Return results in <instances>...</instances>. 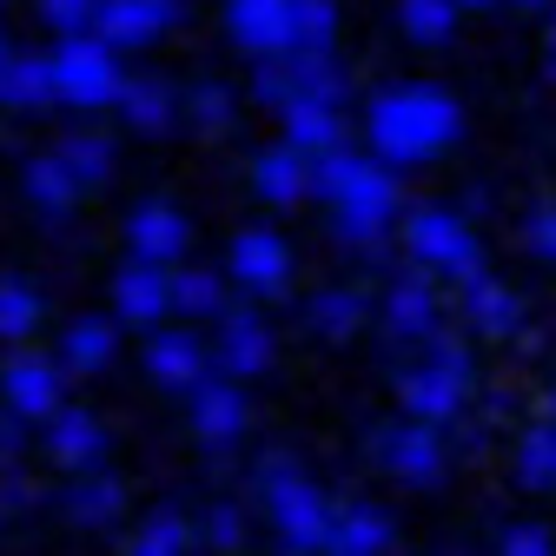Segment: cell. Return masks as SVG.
<instances>
[{"label": "cell", "instance_id": "5", "mask_svg": "<svg viewBox=\"0 0 556 556\" xmlns=\"http://www.w3.org/2000/svg\"><path fill=\"white\" fill-rule=\"evenodd\" d=\"M53 80H60V100L66 106H119L126 93V66H119V47L106 34H60L53 47Z\"/></svg>", "mask_w": 556, "mask_h": 556}, {"label": "cell", "instance_id": "42", "mask_svg": "<svg viewBox=\"0 0 556 556\" xmlns=\"http://www.w3.org/2000/svg\"><path fill=\"white\" fill-rule=\"evenodd\" d=\"M457 8H464V14H483V8H497V0H457Z\"/></svg>", "mask_w": 556, "mask_h": 556}, {"label": "cell", "instance_id": "21", "mask_svg": "<svg viewBox=\"0 0 556 556\" xmlns=\"http://www.w3.org/2000/svg\"><path fill=\"white\" fill-rule=\"evenodd\" d=\"M438 325H444V305H438V286H431V278H397V286L384 292V331H391V338L425 344Z\"/></svg>", "mask_w": 556, "mask_h": 556}, {"label": "cell", "instance_id": "36", "mask_svg": "<svg viewBox=\"0 0 556 556\" xmlns=\"http://www.w3.org/2000/svg\"><path fill=\"white\" fill-rule=\"evenodd\" d=\"M199 543H213V549H245V510L239 504H213L199 517Z\"/></svg>", "mask_w": 556, "mask_h": 556}, {"label": "cell", "instance_id": "35", "mask_svg": "<svg viewBox=\"0 0 556 556\" xmlns=\"http://www.w3.org/2000/svg\"><path fill=\"white\" fill-rule=\"evenodd\" d=\"M186 119H192L199 132H226V126H232V93H226L219 80H199V87L186 93Z\"/></svg>", "mask_w": 556, "mask_h": 556}, {"label": "cell", "instance_id": "2", "mask_svg": "<svg viewBox=\"0 0 556 556\" xmlns=\"http://www.w3.org/2000/svg\"><path fill=\"white\" fill-rule=\"evenodd\" d=\"M457 139H464V106L444 87L404 80V87H384L365 106V147L391 166H425V160L451 153Z\"/></svg>", "mask_w": 556, "mask_h": 556}, {"label": "cell", "instance_id": "29", "mask_svg": "<svg viewBox=\"0 0 556 556\" xmlns=\"http://www.w3.org/2000/svg\"><path fill=\"white\" fill-rule=\"evenodd\" d=\"M457 14H464L457 0H397V27L417 47H444L457 34Z\"/></svg>", "mask_w": 556, "mask_h": 556}, {"label": "cell", "instance_id": "37", "mask_svg": "<svg viewBox=\"0 0 556 556\" xmlns=\"http://www.w3.org/2000/svg\"><path fill=\"white\" fill-rule=\"evenodd\" d=\"M34 8L53 34H93V21H100V0H34Z\"/></svg>", "mask_w": 556, "mask_h": 556}, {"label": "cell", "instance_id": "4", "mask_svg": "<svg viewBox=\"0 0 556 556\" xmlns=\"http://www.w3.org/2000/svg\"><path fill=\"white\" fill-rule=\"evenodd\" d=\"M397 239H404V252H410L417 271L457 278V292L470 286V278H483V245H477V232H470L457 213H444V205H410V213L397 219Z\"/></svg>", "mask_w": 556, "mask_h": 556}, {"label": "cell", "instance_id": "9", "mask_svg": "<svg viewBox=\"0 0 556 556\" xmlns=\"http://www.w3.org/2000/svg\"><path fill=\"white\" fill-rule=\"evenodd\" d=\"M186 410H192L199 444H213V451L239 444V438H245V417H252V404H245V378H232V371L199 378V384L186 391Z\"/></svg>", "mask_w": 556, "mask_h": 556}, {"label": "cell", "instance_id": "38", "mask_svg": "<svg viewBox=\"0 0 556 556\" xmlns=\"http://www.w3.org/2000/svg\"><path fill=\"white\" fill-rule=\"evenodd\" d=\"M292 8H299V47H331L338 0H292Z\"/></svg>", "mask_w": 556, "mask_h": 556}, {"label": "cell", "instance_id": "3", "mask_svg": "<svg viewBox=\"0 0 556 556\" xmlns=\"http://www.w3.org/2000/svg\"><path fill=\"white\" fill-rule=\"evenodd\" d=\"M258 504H265V523L278 536V549H292V556H312V549H331V504L325 491L286 457V451H271L258 457Z\"/></svg>", "mask_w": 556, "mask_h": 556}, {"label": "cell", "instance_id": "44", "mask_svg": "<svg viewBox=\"0 0 556 556\" xmlns=\"http://www.w3.org/2000/svg\"><path fill=\"white\" fill-rule=\"evenodd\" d=\"M549 53H556V8H549Z\"/></svg>", "mask_w": 556, "mask_h": 556}, {"label": "cell", "instance_id": "12", "mask_svg": "<svg viewBox=\"0 0 556 556\" xmlns=\"http://www.w3.org/2000/svg\"><path fill=\"white\" fill-rule=\"evenodd\" d=\"M213 365H219V358H213V344H205L199 331H179V325H173V331H153V338H147V378H153L160 391H179V397H186L199 378H213Z\"/></svg>", "mask_w": 556, "mask_h": 556}, {"label": "cell", "instance_id": "40", "mask_svg": "<svg viewBox=\"0 0 556 556\" xmlns=\"http://www.w3.org/2000/svg\"><path fill=\"white\" fill-rule=\"evenodd\" d=\"M523 245H530V258H549V265H556V205L523 213Z\"/></svg>", "mask_w": 556, "mask_h": 556}, {"label": "cell", "instance_id": "23", "mask_svg": "<svg viewBox=\"0 0 556 556\" xmlns=\"http://www.w3.org/2000/svg\"><path fill=\"white\" fill-rule=\"evenodd\" d=\"M60 510H66L74 530H106V523H119L126 491H119V477H106V470H80V477H66Z\"/></svg>", "mask_w": 556, "mask_h": 556}, {"label": "cell", "instance_id": "30", "mask_svg": "<svg viewBox=\"0 0 556 556\" xmlns=\"http://www.w3.org/2000/svg\"><path fill=\"white\" fill-rule=\"evenodd\" d=\"M517 483L523 491H556V417L517 438Z\"/></svg>", "mask_w": 556, "mask_h": 556}, {"label": "cell", "instance_id": "14", "mask_svg": "<svg viewBox=\"0 0 556 556\" xmlns=\"http://www.w3.org/2000/svg\"><path fill=\"white\" fill-rule=\"evenodd\" d=\"M40 451L53 457V470L80 477V470H100L106 431H100V417H87V410H74V404H60L47 425H40Z\"/></svg>", "mask_w": 556, "mask_h": 556}, {"label": "cell", "instance_id": "6", "mask_svg": "<svg viewBox=\"0 0 556 556\" xmlns=\"http://www.w3.org/2000/svg\"><path fill=\"white\" fill-rule=\"evenodd\" d=\"M226 278L245 299H286L292 286V245L278 239L271 226H239L226 245Z\"/></svg>", "mask_w": 556, "mask_h": 556}, {"label": "cell", "instance_id": "13", "mask_svg": "<svg viewBox=\"0 0 556 556\" xmlns=\"http://www.w3.org/2000/svg\"><path fill=\"white\" fill-rule=\"evenodd\" d=\"M213 358H219V371H232V378L271 371V331H265V318H258L252 305H226V312L213 318Z\"/></svg>", "mask_w": 556, "mask_h": 556}, {"label": "cell", "instance_id": "22", "mask_svg": "<svg viewBox=\"0 0 556 556\" xmlns=\"http://www.w3.org/2000/svg\"><path fill=\"white\" fill-rule=\"evenodd\" d=\"M74 378H100L113 358H119V325L113 318H66V331H60V352H53Z\"/></svg>", "mask_w": 556, "mask_h": 556}, {"label": "cell", "instance_id": "10", "mask_svg": "<svg viewBox=\"0 0 556 556\" xmlns=\"http://www.w3.org/2000/svg\"><path fill=\"white\" fill-rule=\"evenodd\" d=\"M0 391H8V410H14V417H27V425H47V417L66 404V365H60V358L14 352L8 371H0Z\"/></svg>", "mask_w": 556, "mask_h": 556}, {"label": "cell", "instance_id": "41", "mask_svg": "<svg viewBox=\"0 0 556 556\" xmlns=\"http://www.w3.org/2000/svg\"><path fill=\"white\" fill-rule=\"evenodd\" d=\"M0 491H8V497H0V510H8V517H34V504H40V483H34V477L8 470V483H0Z\"/></svg>", "mask_w": 556, "mask_h": 556}, {"label": "cell", "instance_id": "32", "mask_svg": "<svg viewBox=\"0 0 556 556\" xmlns=\"http://www.w3.org/2000/svg\"><path fill=\"white\" fill-rule=\"evenodd\" d=\"M60 160L74 166L80 186H106V173H113V139L80 126V132H66V139H60Z\"/></svg>", "mask_w": 556, "mask_h": 556}, {"label": "cell", "instance_id": "39", "mask_svg": "<svg viewBox=\"0 0 556 556\" xmlns=\"http://www.w3.org/2000/svg\"><path fill=\"white\" fill-rule=\"evenodd\" d=\"M497 549H504V556H549L556 536H549V523H510V530L497 536Z\"/></svg>", "mask_w": 556, "mask_h": 556}, {"label": "cell", "instance_id": "19", "mask_svg": "<svg viewBox=\"0 0 556 556\" xmlns=\"http://www.w3.org/2000/svg\"><path fill=\"white\" fill-rule=\"evenodd\" d=\"M0 100L14 113H40L60 100V80H53V53H34V47H8L0 53Z\"/></svg>", "mask_w": 556, "mask_h": 556}, {"label": "cell", "instance_id": "16", "mask_svg": "<svg viewBox=\"0 0 556 556\" xmlns=\"http://www.w3.org/2000/svg\"><path fill=\"white\" fill-rule=\"evenodd\" d=\"M179 14H186V0H100L93 34H106L119 53H132V47H153Z\"/></svg>", "mask_w": 556, "mask_h": 556}, {"label": "cell", "instance_id": "27", "mask_svg": "<svg viewBox=\"0 0 556 556\" xmlns=\"http://www.w3.org/2000/svg\"><path fill=\"white\" fill-rule=\"evenodd\" d=\"M391 517L384 510H371V504H338V517H331V549L338 556H378V549H391Z\"/></svg>", "mask_w": 556, "mask_h": 556}, {"label": "cell", "instance_id": "24", "mask_svg": "<svg viewBox=\"0 0 556 556\" xmlns=\"http://www.w3.org/2000/svg\"><path fill=\"white\" fill-rule=\"evenodd\" d=\"M21 192H27V205L40 219H66L74 213V199L87 192L80 179H74V166L60 160V147L53 153H40V160H27V173H21Z\"/></svg>", "mask_w": 556, "mask_h": 556}, {"label": "cell", "instance_id": "17", "mask_svg": "<svg viewBox=\"0 0 556 556\" xmlns=\"http://www.w3.org/2000/svg\"><path fill=\"white\" fill-rule=\"evenodd\" d=\"M126 245H132L139 258H153V265H179L186 245H192V226H186L179 205L147 199V205H132V213H126Z\"/></svg>", "mask_w": 556, "mask_h": 556}, {"label": "cell", "instance_id": "25", "mask_svg": "<svg viewBox=\"0 0 556 556\" xmlns=\"http://www.w3.org/2000/svg\"><path fill=\"white\" fill-rule=\"evenodd\" d=\"M119 119H126L139 139H160V132H173V119H186V100H179L166 80H126Z\"/></svg>", "mask_w": 556, "mask_h": 556}, {"label": "cell", "instance_id": "18", "mask_svg": "<svg viewBox=\"0 0 556 556\" xmlns=\"http://www.w3.org/2000/svg\"><path fill=\"white\" fill-rule=\"evenodd\" d=\"M252 192L265 199V205H299V199H312V153L305 147H292V139H278V147H265L258 160H252Z\"/></svg>", "mask_w": 556, "mask_h": 556}, {"label": "cell", "instance_id": "34", "mask_svg": "<svg viewBox=\"0 0 556 556\" xmlns=\"http://www.w3.org/2000/svg\"><path fill=\"white\" fill-rule=\"evenodd\" d=\"M34 331H40V292L27 286V278H8V286H0V338L27 344Z\"/></svg>", "mask_w": 556, "mask_h": 556}, {"label": "cell", "instance_id": "15", "mask_svg": "<svg viewBox=\"0 0 556 556\" xmlns=\"http://www.w3.org/2000/svg\"><path fill=\"white\" fill-rule=\"evenodd\" d=\"M226 27L245 53H292L299 47V8L292 0H226Z\"/></svg>", "mask_w": 556, "mask_h": 556}, {"label": "cell", "instance_id": "45", "mask_svg": "<svg viewBox=\"0 0 556 556\" xmlns=\"http://www.w3.org/2000/svg\"><path fill=\"white\" fill-rule=\"evenodd\" d=\"M549 417H556V397H549Z\"/></svg>", "mask_w": 556, "mask_h": 556}, {"label": "cell", "instance_id": "8", "mask_svg": "<svg viewBox=\"0 0 556 556\" xmlns=\"http://www.w3.org/2000/svg\"><path fill=\"white\" fill-rule=\"evenodd\" d=\"M464 397H470V378L451 371V365H438V358H425V352H417V365L397 371V404H404V417H425V425H457V417H464Z\"/></svg>", "mask_w": 556, "mask_h": 556}, {"label": "cell", "instance_id": "43", "mask_svg": "<svg viewBox=\"0 0 556 556\" xmlns=\"http://www.w3.org/2000/svg\"><path fill=\"white\" fill-rule=\"evenodd\" d=\"M510 8H530V14H543V8H549V0H510Z\"/></svg>", "mask_w": 556, "mask_h": 556}, {"label": "cell", "instance_id": "26", "mask_svg": "<svg viewBox=\"0 0 556 556\" xmlns=\"http://www.w3.org/2000/svg\"><path fill=\"white\" fill-rule=\"evenodd\" d=\"M464 318H470V331H483V338H510V331L523 325V305H517L510 286H497V278L483 271V278H470V286H464Z\"/></svg>", "mask_w": 556, "mask_h": 556}, {"label": "cell", "instance_id": "7", "mask_svg": "<svg viewBox=\"0 0 556 556\" xmlns=\"http://www.w3.org/2000/svg\"><path fill=\"white\" fill-rule=\"evenodd\" d=\"M438 431H444V425H425V417L384 425V431H371V457H378L397 483L425 491V483H438V477H444V438H438Z\"/></svg>", "mask_w": 556, "mask_h": 556}, {"label": "cell", "instance_id": "1", "mask_svg": "<svg viewBox=\"0 0 556 556\" xmlns=\"http://www.w3.org/2000/svg\"><path fill=\"white\" fill-rule=\"evenodd\" d=\"M312 199L331 205L338 239L352 245V252H365V258H378L384 239H391L397 219H404L391 160H378V153H352V147H338V153H318V160H312Z\"/></svg>", "mask_w": 556, "mask_h": 556}, {"label": "cell", "instance_id": "11", "mask_svg": "<svg viewBox=\"0 0 556 556\" xmlns=\"http://www.w3.org/2000/svg\"><path fill=\"white\" fill-rule=\"evenodd\" d=\"M113 312L126 325H166L173 318V265H153V258H126L113 271Z\"/></svg>", "mask_w": 556, "mask_h": 556}, {"label": "cell", "instance_id": "33", "mask_svg": "<svg viewBox=\"0 0 556 556\" xmlns=\"http://www.w3.org/2000/svg\"><path fill=\"white\" fill-rule=\"evenodd\" d=\"M192 536H199V530L166 504V510H153L147 523L132 530V556H179V549H192Z\"/></svg>", "mask_w": 556, "mask_h": 556}, {"label": "cell", "instance_id": "20", "mask_svg": "<svg viewBox=\"0 0 556 556\" xmlns=\"http://www.w3.org/2000/svg\"><path fill=\"white\" fill-rule=\"evenodd\" d=\"M278 126H286L292 147H305L312 160L318 153H338V147H352V126H344V106L338 100H292V106H278Z\"/></svg>", "mask_w": 556, "mask_h": 556}, {"label": "cell", "instance_id": "31", "mask_svg": "<svg viewBox=\"0 0 556 556\" xmlns=\"http://www.w3.org/2000/svg\"><path fill=\"white\" fill-rule=\"evenodd\" d=\"M365 325V292L358 286H325L312 299V331L318 338H352Z\"/></svg>", "mask_w": 556, "mask_h": 556}, {"label": "cell", "instance_id": "28", "mask_svg": "<svg viewBox=\"0 0 556 556\" xmlns=\"http://www.w3.org/2000/svg\"><path fill=\"white\" fill-rule=\"evenodd\" d=\"M226 299V278L205 271V265H173V318H219Z\"/></svg>", "mask_w": 556, "mask_h": 556}]
</instances>
